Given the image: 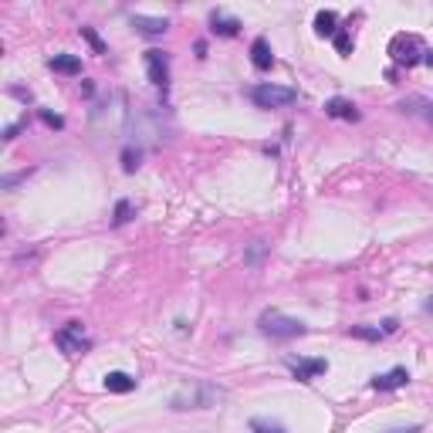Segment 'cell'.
I'll return each instance as SVG.
<instances>
[{
    "label": "cell",
    "mask_w": 433,
    "mask_h": 433,
    "mask_svg": "<svg viewBox=\"0 0 433 433\" xmlns=\"http://www.w3.org/2000/svg\"><path fill=\"white\" fill-rule=\"evenodd\" d=\"M55 345L65 352V356H81V352H88L92 339L85 335L81 321H68V325H61V328L55 332Z\"/></svg>",
    "instance_id": "5"
},
{
    "label": "cell",
    "mask_w": 433,
    "mask_h": 433,
    "mask_svg": "<svg viewBox=\"0 0 433 433\" xmlns=\"http://www.w3.org/2000/svg\"><path fill=\"white\" fill-rule=\"evenodd\" d=\"M389 55H393L396 65L413 68V65H420V61H427L430 48H423L420 38H413V34H396V38L389 41Z\"/></svg>",
    "instance_id": "4"
},
{
    "label": "cell",
    "mask_w": 433,
    "mask_h": 433,
    "mask_svg": "<svg viewBox=\"0 0 433 433\" xmlns=\"http://www.w3.org/2000/svg\"><path fill=\"white\" fill-rule=\"evenodd\" d=\"M18 132H20V126H7V129H4V142H14Z\"/></svg>",
    "instance_id": "26"
},
{
    "label": "cell",
    "mask_w": 433,
    "mask_h": 433,
    "mask_svg": "<svg viewBox=\"0 0 433 433\" xmlns=\"http://www.w3.org/2000/svg\"><path fill=\"white\" fill-rule=\"evenodd\" d=\"M251 102L258 109H291L298 102V92L295 88H284V85H271V81H261L251 88Z\"/></svg>",
    "instance_id": "2"
},
{
    "label": "cell",
    "mask_w": 433,
    "mask_h": 433,
    "mask_svg": "<svg viewBox=\"0 0 433 433\" xmlns=\"http://www.w3.org/2000/svg\"><path fill=\"white\" fill-rule=\"evenodd\" d=\"M129 217H132V204H129V200H119V204H115V217H112V224H115V227H122L126 220H129Z\"/></svg>",
    "instance_id": "19"
},
{
    "label": "cell",
    "mask_w": 433,
    "mask_h": 433,
    "mask_svg": "<svg viewBox=\"0 0 433 433\" xmlns=\"http://www.w3.org/2000/svg\"><path fill=\"white\" fill-rule=\"evenodd\" d=\"M132 27H139V31L149 34V38H159V34L170 31V20L166 18H146V14H132Z\"/></svg>",
    "instance_id": "11"
},
{
    "label": "cell",
    "mask_w": 433,
    "mask_h": 433,
    "mask_svg": "<svg viewBox=\"0 0 433 433\" xmlns=\"http://www.w3.org/2000/svg\"><path fill=\"white\" fill-rule=\"evenodd\" d=\"M399 112H406V115H420V119H423V122H430L433 126V105L430 102H427V98H403V102H399Z\"/></svg>",
    "instance_id": "14"
},
{
    "label": "cell",
    "mask_w": 433,
    "mask_h": 433,
    "mask_svg": "<svg viewBox=\"0 0 433 433\" xmlns=\"http://www.w3.org/2000/svg\"><path fill=\"white\" fill-rule=\"evenodd\" d=\"M81 38L88 41V44H92V48H95V51H98V55H105V44H102V38L95 34L92 27H81Z\"/></svg>",
    "instance_id": "20"
},
{
    "label": "cell",
    "mask_w": 433,
    "mask_h": 433,
    "mask_svg": "<svg viewBox=\"0 0 433 433\" xmlns=\"http://www.w3.org/2000/svg\"><path fill=\"white\" fill-rule=\"evenodd\" d=\"M258 325H261V332L267 335V339H298V335H305L308 332V325L298 319H288V315H281V312H264L261 319H258Z\"/></svg>",
    "instance_id": "3"
},
{
    "label": "cell",
    "mask_w": 433,
    "mask_h": 433,
    "mask_svg": "<svg viewBox=\"0 0 433 433\" xmlns=\"http://www.w3.org/2000/svg\"><path fill=\"white\" fill-rule=\"evenodd\" d=\"M423 312H427V315H433V298H430L427 305H423Z\"/></svg>",
    "instance_id": "28"
},
{
    "label": "cell",
    "mask_w": 433,
    "mask_h": 433,
    "mask_svg": "<svg viewBox=\"0 0 433 433\" xmlns=\"http://www.w3.org/2000/svg\"><path fill=\"white\" fill-rule=\"evenodd\" d=\"M105 389H109V393H132V389H135V379H132L129 373H109V376H105Z\"/></svg>",
    "instance_id": "17"
},
{
    "label": "cell",
    "mask_w": 433,
    "mask_h": 433,
    "mask_svg": "<svg viewBox=\"0 0 433 433\" xmlns=\"http://www.w3.org/2000/svg\"><path fill=\"white\" fill-rule=\"evenodd\" d=\"M335 48H339V55H352L356 44H352V38H349L345 31H339V34H335Z\"/></svg>",
    "instance_id": "21"
},
{
    "label": "cell",
    "mask_w": 433,
    "mask_h": 433,
    "mask_svg": "<svg viewBox=\"0 0 433 433\" xmlns=\"http://www.w3.org/2000/svg\"><path fill=\"white\" fill-rule=\"evenodd\" d=\"M410 382V373L406 369H389V373H382V376H373V389L379 393H389V389H399V386H406Z\"/></svg>",
    "instance_id": "9"
},
{
    "label": "cell",
    "mask_w": 433,
    "mask_h": 433,
    "mask_svg": "<svg viewBox=\"0 0 433 433\" xmlns=\"http://www.w3.org/2000/svg\"><path fill=\"white\" fill-rule=\"evenodd\" d=\"M396 328H399L396 319H386L382 325H352L349 335H352V339H366V342H379V339H386V335H393Z\"/></svg>",
    "instance_id": "8"
},
{
    "label": "cell",
    "mask_w": 433,
    "mask_h": 433,
    "mask_svg": "<svg viewBox=\"0 0 433 433\" xmlns=\"http://www.w3.org/2000/svg\"><path fill=\"white\" fill-rule=\"evenodd\" d=\"M335 24H339V14H335V11H319V14H315V34H319V38H335V34H339Z\"/></svg>",
    "instance_id": "15"
},
{
    "label": "cell",
    "mask_w": 433,
    "mask_h": 433,
    "mask_svg": "<svg viewBox=\"0 0 433 433\" xmlns=\"http://www.w3.org/2000/svg\"><path fill=\"white\" fill-rule=\"evenodd\" d=\"M27 173H31V170H20V173H11V176H4V183H0V187H4V189L18 187L20 180H27Z\"/></svg>",
    "instance_id": "23"
},
{
    "label": "cell",
    "mask_w": 433,
    "mask_h": 433,
    "mask_svg": "<svg viewBox=\"0 0 433 433\" xmlns=\"http://www.w3.org/2000/svg\"><path fill=\"white\" fill-rule=\"evenodd\" d=\"M251 61H254V68H261V72H267V68L274 65V55H271V44H267V38H254V41H251Z\"/></svg>",
    "instance_id": "12"
},
{
    "label": "cell",
    "mask_w": 433,
    "mask_h": 433,
    "mask_svg": "<svg viewBox=\"0 0 433 433\" xmlns=\"http://www.w3.org/2000/svg\"><path fill=\"white\" fill-rule=\"evenodd\" d=\"M146 68H149V81L166 88L170 85V55L166 51H146Z\"/></svg>",
    "instance_id": "6"
},
{
    "label": "cell",
    "mask_w": 433,
    "mask_h": 433,
    "mask_svg": "<svg viewBox=\"0 0 433 433\" xmlns=\"http://www.w3.org/2000/svg\"><path fill=\"white\" fill-rule=\"evenodd\" d=\"M325 115H332V119H345V122H359V119H362L359 109L349 102V98H328V102H325Z\"/></svg>",
    "instance_id": "10"
},
{
    "label": "cell",
    "mask_w": 433,
    "mask_h": 433,
    "mask_svg": "<svg viewBox=\"0 0 433 433\" xmlns=\"http://www.w3.org/2000/svg\"><path fill=\"white\" fill-rule=\"evenodd\" d=\"M261 254H264V244H261V241H254V244H251V251H247L244 261H247V264H254L258 258H261Z\"/></svg>",
    "instance_id": "25"
},
{
    "label": "cell",
    "mask_w": 433,
    "mask_h": 433,
    "mask_svg": "<svg viewBox=\"0 0 433 433\" xmlns=\"http://www.w3.org/2000/svg\"><path fill=\"white\" fill-rule=\"evenodd\" d=\"M41 119H44V126H51V129H61V126H65V119H61V115L44 112V109H41Z\"/></svg>",
    "instance_id": "24"
},
{
    "label": "cell",
    "mask_w": 433,
    "mask_h": 433,
    "mask_svg": "<svg viewBox=\"0 0 433 433\" xmlns=\"http://www.w3.org/2000/svg\"><path fill=\"white\" fill-rule=\"evenodd\" d=\"M48 65H51V72H58V75H78L81 72V58L78 55H55Z\"/></svg>",
    "instance_id": "16"
},
{
    "label": "cell",
    "mask_w": 433,
    "mask_h": 433,
    "mask_svg": "<svg viewBox=\"0 0 433 433\" xmlns=\"http://www.w3.org/2000/svg\"><path fill=\"white\" fill-rule=\"evenodd\" d=\"M288 369L295 373L298 382H312L315 376L328 373V362L325 359H288Z\"/></svg>",
    "instance_id": "7"
},
{
    "label": "cell",
    "mask_w": 433,
    "mask_h": 433,
    "mask_svg": "<svg viewBox=\"0 0 433 433\" xmlns=\"http://www.w3.org/2000/svg\"><path fill=\"white\" fill-rule=\"evenodd\" d=\"M220 396L224 393L217 386H210V382H189L180 393L170 396V406L173 410H210V406H217Z\"/></svg>",
    "instance_id": "1"
},
{
    "label": "cell",
    "mask_w": 433,
    "mask_h": 433,
    "mask_svg": "<svg viewBox=\"0 0 433 433\" xmlns=\"http://www.w3.org/2000/svg\"><path fill=\"white\" fill-rule=\"evenodd\" d=\"M251 433H288V430H284L281 423H274V420L258 416V420H251Z\"/></svg>",
    "instance_id": "18"
},
{
    "label": "cell",
    "mask_w": 433,
    "mask_h": 433,
    "mask_svg": "<svg viewBox=\"0 0 433 433\" xmlns=\"http://www.w3.org/2000/svg\"><path fill=\"white\" fill-rule=\"evenodd\" d=\"M386 433H420V427H393V430H386Z\"/></svg>",
    "instance_id": "27"
},
{
    "label": "cell",
    "mask_w": 433,
    "mask_h": 433,
    "mask_svg": "<svg viewBox=\"0 0 433 433\" xmlns=\"http://www.w3.org/2000/svg\"><path fill=\"white\" fill-rule=\"evenodd\" d=\"M210 31H213V34H220V38H234V34L241 31V20H237V18H224L220 11H213V14H210Z\"/></svg>",
    "instance_id": "13"
},
{
    "label": "cell",
    "mask_w": 433,
    "mask_h": 433,
    "mask_svg": "<svg viewBox=\"0 0 433 433\" xmlns=\"http://www.w3.org/2000/svg\"><path fill=\"white\" fill-rule=\"evenodd\" d=\"M135 166H139V152L126 149V152H122V170H126V173H135Z\"/></svg>",
    "instance_id": "22"
}]
</instances>
